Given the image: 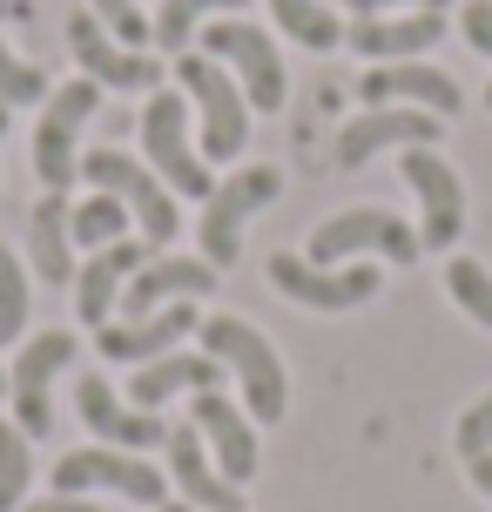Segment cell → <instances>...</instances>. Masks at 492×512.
Listing matches in <instances>:
<instances>
[{
    "label": "cell",
    "instance_id": "obj_1",
    "mask_svg": "<svg viewBox=\"0 0 492 512\" xmlns=\"http://www.w3.org/2000/svg\"><path fill=\"white\" fill-rule=\"evenodd\" d=\"M203 351L223 371L236 378V391H243V411L257 418V425H284V411H290V371H284V351L270 344V337L250 324V317H203Z\"/></svg>",
    "mask_w": 492,
    "mask_h": 512
},
{
    "label": "cell",
    "instance_id": "obj_2",
    "mask_svg": "<svg viewBox=\"0 0 492 512\" xmlns=\"http://www.w3.org/2000/svg\"><path fill=\"white\" fill-rule=\"evenodd\" d=\"M176 81H182L189 115L203 122V155L209 162H236V155L250 149V115H257V108L243 102L236 75L223 61H209L203 48H189V54H176Z\"/></svg>",
    "mask_w": 492,
    "mask_h": 512
},
{
    "label": "cell",
    "instance_id": "obj_3",
    "mask_svg": "<svg viewBox=\"0 0 492 512\" xmlns=\"http://www.w3.org/2000/svg\"><path fill=\"white\" fill-rule=\"evenodd\" d=\"M263 277H270V290H277V297H290L297 310H317V317L364 310L378 290H385L378 263H337V270H324V263H311L304 250H270Z\"/></svg>",
    "mask_w": 492,
    "mask_h": 512
},
{
    "label": "cell",
    "instance_id": "obj_4",
    "mask_svg": "<svg viewBox=\"0 0 492 512\" xmlns=\"http://www.w3.org/2000/svg\"><path fill=\"white\" fill-rule=\"evenodd\" d=\"M304 256H311V263H324V270L351 263V256L418 263V256H425V243H418V230L405 223V216H391V209H378V203H351V209H337V216H324V223H317L311 243H304Z\"/></svg>",
    "mask_w": 492,
    "mask_h": 512
},
{
    "label": "cell",
    "instance_id": "obj_5",
    "mask_svg": "<svg viewBox=\"0 0 492 512\" xmlns=\"http://www.w3.org/2000/svg\"><path fill=\"white\" fill-rule=\"evenodd\" d=\"M142 162L169 182V196L209 203V189H216L203 142L189 135V102H182V95H169V88H156V95H149V108H142Z\"/></svg>",
    "mask_w": 492,
    "mask_h": 512
},
{
    "label": "cell",
    "instance_id": "obj_6",
    "mask_svg": "<svg viewBox=\"0 0 492 512\" xmlns=\"http://www.w3.org/2000/svg\"><path fill=\"white\" fill-rule=\"evenodd\" d=\"M81 176L95 182V189H108L115 203L129 209V223L156 250H169L176 243V230H182V209H176V196H169V182L142 162V155H122V149H95V155H81Z\"/></svg>",
    "mask_w": 492,
    "mask_h": 512
},
{
    "label": "cell",
    "instance_id": "obj_7",
    "mask_svg": "<svg viewBox=\"0 0 492 512\" xmlns=\"http://www.w3.org/2000/svg\"><path fill=\"white\" fill-rule=\"evenodd\" d=\"M95 115H102V88L95 81H61L41 102V122H34V176H41V189L68 196V182L81 176V128Z\"/></svg>",
    "mask_w": 492,
    "mask_h": 512
},
{
    "label": "cell",
    "instance_id": "obj_8",
    "mask_svg": "<svg viewBox=\"0 0 492 512\" xmlns=\"http://www.w3.org/2000/svg\"><path fill=\"white\" fill-rule=\"evenodd\" d=\"M277 196H284V176H277V162H243L236 176H223V189H209L203 223H196V236H203V263L230 270L236 250H243V230H250V216H257V209H270Z\"/></svg>",
    "mask_w": 492,
    "mask_h": 512
},
{
    "label": "cell",
    "instance_id": "obj_9",
    "mask_svg": "<svg viewBox=\"0 0 492 512\" xmlns=\"http://www.w3.org/2000/svg\"><path fill=\"white\" fill-rule=\"evenodd\" d=\"M54 492L88 499V492H115L129 506H169V479L142 452H115V445H81L54 459Z\"/></svg>",
    "mask_w": 492,
    "mask_h": 512
},
{
    "label": "cell",
    "instance_id": "obj_10",
    "mask_svg": "<svg viewBox=\"0 0 492 512\" xmlns=\"http://www.w3.org/2000/svg\"><path fill=\"white\" fill-rule=\"evenodd\" d=\"M68 364H75V331L54 324V331L21 337V351L7 364V405H14V425H21L27 438L54 432V384H61Z\"/></svg>",
    "mask_w": 492,
    "mask_h": 512
},
{
    "label": "cell",
    "instance_id": "obj_11",
    "mask_svg": "<svg viewBox=\"0 0 492 512\" xmlns=\"http://www.w3.org/2000/svg\"><path fill=\"white\" fill-rule=\"evenodd\" d=\"M203 54L230 68L250 108H263V115H277V108H284V95H290L284 54H277V41H270L257 21H216L203 34Z\"/></svg>",
    "mask_w": 492,
    "mask_h": 512
},
{
    "label": "cell",
    "instance_id": "obj_12",
    "mask_svg": "<svg viewBox=\"0 0 492 512\" xmlns=\"http://www.w3.org/2000/svg\"><path fill=\"white\" fill-rule=\"evenodd\" d=\"M68 54H75L81 81H95L102 95H156L162 88V54L122 48L95 14H68Z\"/></svg>",
    "mask_w": 492,
    "mask_h": 512
},
{
    "label": "cell",
    "instance_id": "obj_13",
    "mask_svg": "<svg viewBox=\"0 0 492 512\" xmlns=\"http://www.w3.org/2000/svg\"><path fill=\"white\" fill-rule=\"evenodd\" d=\"M439 115H425V108H358L351 122L331 135V162L337 169H364V162H378L385 149H439Z\"/></svg>",
    "mask_w": 492,
    "mask_h": 512
},
{
    "label": "cell",
    "instance_id": "obj_14",
    "mask_svg": "<svg viewBox=\"0 0 492 512\" xmlns=\"http://www.w3.org/2000/svg\"><path fill=\"white\" fill-rule=\"evenodd\" d=\"M358 95H364V108H425L439 122H452L466 108L459 75H445L432 61H378V68H364Z\"/></svg>",
    "mask_w": 492,
    "mask_h": 512
},
{
    "label": "cell",
    "instance_id": "obj_15",
    "mask_svg": "<svg viewBox=\"0 0 492 512\" xmlns=\"http://www.w3.org/2000/svg\"><path fill=\"white\" fill-rule=\"evenodd\" d=\"M398 169H405L418 209H425L418 243H425V250H452L459 230H466V182H459V169H452L439 149H405V155H398Z\"/></svg>",
    "mask_w": 492,
    "mask_h": 512
},
{
    "label": "cell",
    "instance_id": "obj_16",
    "mask_svg": "<svg viewBox=\"0 0 492 512\" xmlns=\"http://www.w3.org/2000/svg\"><path fill=\"white\" fill-rule=\"evenodd\" d=\"M75 411H81V425L102 445H115V452H156V445H169V418L162 411H135L129 398H115V384L102 371H81L75 378Z\"/></svg>",
    "mask_w": 492,
    "mask_h": 512
},
{
    "label": "cell",
    "instance_id": "obj_17",
    "mask_svg": "<svg viewBox=\"0 0 492 512\" xmlns=\"http://www.w3.org/2000/svg\"><path fill=\"white\" fill-rule=\"evenodd\" d=\"M196 331H203V310L169 304V310H149V317H115V324H102V331H95V351H102L108 364L142 371V364L182 351V337H196Z\"/></svg>",
    "mask_w": 492,
    "mask_h": 512
},
{
    "label": "cell",
    "instance_id": "obj_18",
    "mask_svg": "<svg viewBox=\"0 0 492 512\" xmlns=\"http://www.w3.org/2000/svg\"><path fill=\"white\" fill-rule=\"evenodd\" d=\"M156 256L149 236H122V243H108V250H88V263H75V317L88 331H102L115 324V310H122V290L129 277Z\"/></svg>",
    "mask_w": 492,
    "mask_h": 512
},
{
    "label": "cell",
    "instance_id": "obj_19",
    "mask_svg": "<svg viewBox=\"0 0 492 512\" xmlns=\"http://www.w3.org/2000/svg\"><path fill=\"white\" fill-rule=\"evenodd\" d=\"M216 283H223V270H216V263L156 250L129 277V290H122V317H149V310H169V304H203Z\"/></svg>",
    "mask_w": 492,
    "mask_h": 512
},
{
    "label": "cell",
    "instance_id": "obj_20",
    "mask_svg": "<svg viewBox=\"0 0 492 512\" xmlns=\"http://www.w3.org/2000/svg\"><path fill=\"white\" fill-rule=\"evenodd\" d=\"M189 425L203 432L209 459L223 465V479H230V486H243V479L257 472V459H263L257 418L236 405V398H223V391H196V405H189Z\"/></svg>",
    "mask_w": 492,
    "mask_h": 512
},
{
    "label": "cell",
    "instance_id": "obj_21",
    "mask_svg": "<svg viewBox=\"0 0 492 512\" xmlns=\"http://www.w3.org/2000/svg\"><path fill=\"white\" fill-rule=\"evenodd\" d=\"M169 479H176L182 506L196 512H243V486L223 479V465L209 459V445L196 425H169Z\"/></svg>",
    "mask_w": 492,
    "mask_h": 512
},
{
    "label": "cell",
    "instance_id": "obj_22",
    "mask_svg": "<svg viewBox=\"0 0 492 512\" xmlns=\"http://www.w3.org/2000/svg\"><path fill=\"white\" fill-rule=\"evenodd\" d=\"M445 41V14H371V21L344 27V48L364 54L371 68L378 61H418L425 48Z\"/></svg>",
    "mask_w": 492,
    "mask_h": 512
},
{
    "label": "cell",
    "instance_id": "obj_23",
    "mask_svg": "<svg viewBox=\"0 0 492 512\" xmlns=\"http://www.w3.org/2000/svg\"><path fill=\"white\" fill-rule=\"evenodd\" d=\"M196 398V391H223V364L209 358V351H169V358L142 364L129 371V405L135 411H162L169 398Z\"/></svg>",
    "mask_w": 492,
    "mask_h": 512
},
{
    "label": "cell",
    "instance_id": "obj_24",
    "mask_svg": "<svg viewBox=\"0 0 492 512\" xmlns=\"http://www.w3.org/2000/svg\"><path fill=\"white\" fill-rule=\"evenodd\" d=\"M68 196H41V203L27 209V263H34V277L41 283H75V236H68Z\"/></svg>",
    "mask_w": 492,
    "mask_h": 512
},
{
    "label": "cell",
    "instance_id": "obj_25",
    "mask_svg": "<svg viewBox=\"0 0 492 512\" xmlns=\"http://www.w3.org/2000/svg\"><path fill=\"white\" fill-rule=\"evenodd\" d=\"M243 7H250V0H162V7H156V34H149V41H156L162 54H189V48H196V27H203L209 14L223 21V14H243Z\"/></svg>",
    "mask_w": 492,
    "mask_h": 512
},
{
    "label": "cell",
    "instance_id": "obj_26",
    "mask_svg": "<svg viewBox=\"0 0 492 512\" xmlns=\"http://www.w3.org/2000/svg\"><path fill=\"white\" fill-rule=\"evenodd\" d=\"M270 14H277V27H284L297 48H311V54L344 48V21H337L331 0H270Z\"/></svg>",
    "mask_w": 492,
    "mask_h": 512
},
{
    "label": "cell",
    "instance_id": "obj_27",
    "mask_svg": "<svg viewBox=\"0 0 492 512\" xmlns=\"http://www.w3.org/2000/svg\"><path fill=\"white\" fill-rule=\"evenodd\" d=\"M68 236H75L81 250H108V243L129 236V209L115 203L108 189H95V196H81V203L68 209Z\"/></svg>",
    "mask_w": 492,
    "mask_h": 512
},
{
    "label": "cell",
    "instance_id": "obj_28",
    "mask_svg": "<svg viewBox=\"0 0 492 512\" xmlns=\"http://www.w3.org/2000/svg\"><path fill=\"white\" fill-rule=\"evenodd\" d=\"M27 317H34V277H27L21 256L0 243V351L27 337Z\"/></svg>",
    "mask_w": 492,
    "mask_h": 512
},
{
    "label": "cell",
    "instance_id": "obj_29",
    "mask_svg": "<svg viewBox=\"0 0 492 512\" xmlns=\"http://www.w3.org/2000/svg\"><path fill=\"white\" fill-rule=\"evenodd\" d=\"M34 486V438L0 418V512H21Z\"/></svg>",
    "mask_w": 492,
    "mask_h": 512
},
{
    "label": "cell",
    "instance_id": "obj_30",
    "mask_svg": "<svg viewBox=\"0 0 492 512\" xmlns=\"http://www.w3.org/2000/svg\"><path fill=\"white\" fill-rule=\"evenodd\" d=\"M445 290H452V304L466 310L479 331H492V270L479 256H452L445 263Z\"/></svg>",
    "mask_w": 492,
    "mask_h": 512
},
{
    "label": "cell",
    "instance_id": "obj_31",
    "mask_svg": "<svg viewBox=\"0 0 492 512\" xmlns=\"http://www.w3.org/2000/svg\"><path fill=\"white\" fill-rule=\"evenodd\" d=\"M54 95V81L48 68H34V61H21V54L0 41V102L7 108H27V102H48Z\"/></svg>",
    "mask_w": 492,
    "mask_h": 512
},
{
    "label": "cell",
    "instance_id": "obj_32",
    "mask_svg": "<svg viewBox=\"0 0 492 512\" xmlns=\"http://www.w3.org/2000/svg\"><path fill=\"white\" fill-rule=\"evenodd\" d=\"M88 14H95L122 48H149V34H156V21H149L135 0H88Z\"/></svg>",
    "mask_w": 492,
    "mask_h": 512
},
{
    "label": "cell",
    "instance_id": "obj_33",
    "mask_svg": "<svg viewBox=\"0 0 492 512\" xmlns=\"http://www.w3.org/2000/svg\"><path fill=\"white\" fill-rule=\"evenodd\" d=\"M452 445H459V459H479V452H492V391H486V398H472V405L459 411Z\"/></svg>",
    "mask_w": 492,
    "mask_h": 512
},
{
    "label": "cell",
    "instance_id": "obj_34",
    "mask_svg": "<svg viewBox=\"0 0 492 512\" xmlns=\"http://www.w3.org/2000/svg\"><path fill=\"white\" fill-rule=\"evenodd\" d=\"M459 34H466V48H479L492 61V0H466V14H459Z\"/></svg>",
    "mask_w": 492,
    "mask_h": 512
},
{
    "label": "cell",
    "instance_id": "obj_35",
    "mask_svg": "<svg viewBox=\"0 0 492 512\" xmlns=\"http://www.w3.org/2000/svg\"><path fill=\"white\" fill-rule=\"evenodd\" d=\"M358 21H371V14H445L452 0H344Z\"/></svg>",
    "mask_w": 492,
    "mask_h": 512
},
{
    "label": "cell",
    "instance_id": "obj_36",
    "mask_svg": "<svg viewBox=\"0 0 492 512\" xmlns=\"http://www.w3.org/2000/svg\"><path fill=\"white\" fill-rule=\"evenodd\" d=\"M21 512H102L95 499H68V492H48V499H34V506H21Z\"/></svg>",
    "mask_w": 492,
    "mask_h": 512
},
{
    "label": "cell",
    "instance_id": "obj_37",
    "mask_svg": "<svg viewBox=\"0 0 492 512\" xmlns=\"http://www.w3.org/2000/svg\"><path fill=\"white\" fill-rule=\"evenodd\" d=\"M466 479L479 499H492V452H479V459H466Z\"/></svg>",
    "mask_w": 492,
    "mask_h": 512
},
{
    "label": "cell",
    "instance_id": "obj_38",
    "mask_svg": "<svg viewBox=\"0 0 492 512\" xmlns=\"http://www.w3.org/2000/svg\"><path fill=\"white\" fill-rule=\"evenodd\" d=\"M7 122H14V108L0 102V162H7ZM0 196H7V169H0Z\"/></svg>",
    "mask_w": 492,
    "mask_h": 512
},
{
    "label": "cell",
    "instance_id": "obj_39",
    "mask_svg": "<svg viewBox=\"0 0 492 512\" xmlns=\"http://www.w3.org/2000/svg\"><path fill=\"white\" fill-rule=\"evenodd\" d=\"M34 14V0H0V21H27Z\"/></svg>",
    "mask_w": 492,
    "mask_h": 512
},
{
    "label": "cell",
    "instance_id": "obj_40",
    "mask_svg": "<svg viewBox=\"0 0 492 512\" xmlns=\"http://www.w3.org/2000/svg\"><path fill=\"white\" fill-rule=\"evenodd\" d=\"M162 512H196V506H162Z\"/></svg>",
    "mask_w": 492,
    "mask_h": 512
},
{
    "label": "cell",
    "instance_id": "obj_41",
    "mask_svg": "<svg viewBox=\"0 0 492 512\" xmlns=\"http://www.w3.org/2000/svg\"><path fill=\"white\" fill-rule=\"evenodd\" d=\"M0 398H7V371H0Z\"/></svg>",
    "mask_w": 492,
    "mask_h": 512
},
{
    "label": "cell",
    "instance_id": "obj_42",
    "mask_svg": "<svg viewBox=\"0 0 492 512\" xmlns=\"http://www.w3.org/2000/svg\"><path fill=\"white\" fill-rule=\"evenodd\" d=\"M486 108H492V88H486Z\"/></svg>",
    "mask_w": 492,
    "mask_h": 512
}]
</instances>
